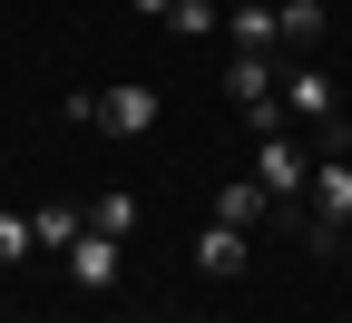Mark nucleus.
<instances>
[{"label":"nucleus","mask_w":352,"mask_h":323,"mask_svg":"<svg viewBox=\"0 0 352 323\" xmlns=\"http://www.w3.org/2000/svg\"><path fill=\"white\" fill-rule=\"evenodd\" d=\"M39 255V225L30 216H0V264H30Z\"/></svg>","instance_id":"obj_11"},{"label":"nucleus","mask_w":352,"mask_h":323,"mask_svg":"<svg viewBox=\"0 0 352 323\" xmlns=\"http://www.w3.org/2000/svg\"><path fill=\"white\" fill-rule=\"evenodd\" d=\"M352 236V157H314V187H303V245H342Z\"/></svg>","instance_id":"obj_1"},{"label":"nucleus","mask_w":352,"mask_h":323,"mask_svg":"<svg viewBox=\"0 0 352 323\" xmlns=\"http://www.w3.org/2000/svg\"><path fill=\"white\" fill-rule=\"evenodd\" d=\"M98 127H108V137H147V127H157V88H147V79L98 88Z\"/></svg>","instance_id":"obj_5"},{"label":"nucleus","mask_w":352,"mask_h":323,"mask_svg":"<svg viewBox=\"0 0 352 323\" xmlns=\"http://www.w3.org/2000/svg\"><path fill=\"white\" fill-rule=\"evenodd\" d=\"M254 187L294 216V196L314 187V157H294V137H284V127H274V137H254Z\"/></svg>","instance_id":"obj_3"},{"label":"nucleus","mask_w":352,"mask_h":323,"mask_svg":"<svg viewBox=\"0 0 352 323\" xmlns=\"http://www.w3.org/2000/svg\"><path fill=\"white\" fill-rule=\"evenodd\" d=\"M118 264H127V236H98V225H88V236L69 245V284H78V294H108Z\"/></svg>","instance_id":"obj_4"},{"label":"nucleus","mask_w":352,"mask_h":323,"mask_svg":"<svg viewBox=\"0 0 352 323\" xmlns=\"http://www.w3.org/2000/svg\"><path fill=\"white\" fill-rule=\"evenodd\" d=\"M166 30H186V39H215V0H176Z\"/></svg>","instance_id":"obj_14"},{"label":"nucleus","mask_w":352,"mask_h":323,"mask_svg":"<svg viewBox=\"0 0 352 323\" xmlns=\"http://www.w3.org/2000/svg\"><path fill=\"white\" fill-rule=\"evenodd\" d=\"M284 108H294V118H314L323 157H352V118H342V88H333L323 69H284Z\"/></svg>","instance_id":"obj_2"},{"label":"nucleus","mask_w":352,"mask_h":323,"mask_svg":"<svg viewBox=\"0 0 352 323\" xmlns=\"http://www.w3.org/2000/svg\"><path fill=\"white\" fill-rule=\"evenodd\" d=\"M88 225H98V236H127V225H138V196H127V187L98 196V206H88Z\"/></svg>","instance_id":"obj_12"},{"label":"nucleus","mask_w":352,"mask_h":323,"mask_svg":"<svg viewBox=\"0 0 352 323\" xmlns=\"http://www.w3.org/2000/svg\"><path fill=\"white\" fill-rule=\"evenodd\" d=\"M226 30H235V50H274V39H284V10H235Z\"/></svg>","instance_id":"obj_10"},{"label":"nucleus","mask_w":352,"mask_h":323,"mask_svg":"<svg viewBox=\"0 0 352 323\" xmlns=\"http://www.w3.org/2000/svg\"><path fill=\"white\" fill-rule=\"evenodd\" d=\"M30 225H39V255H69V245L88 236V216H78V206H39Z\"/></svg>","instance_id":"obj_9"},{"label":"nucleus","mask_w":352,"mask_h":323,"mask_svg":"<svg viewBox=\"0 0 352 323\" xmlns=\"http://www.w3.org/2000/svg\"><path fill=\"white\" fill-rule=\"evenodd\" d=\"M215 216H226V225H245V236H254V225H264V216H284V206H274V196H264V187H254V167H245V176H235V187H226V196H215Z\"/></svg>","instance_id":"obj_8"},{"label":"nucleus","mask_w":352,"mask_h":323,"mask_svg":"<svg viewBox=\"0 0 352 323\" xmlns=\"http://www.w3.org/2000/svg\"><path fill=\"white\" fill-rule=\"evenodd\" d=\"M196 274H245V225H226V216H215L206 236H196Z\"/></svg>","instance_id":"obj_7"},{"label":"nucleus","mask_w":352,"mask_h":323,"mask_svg":"<svg viewBox=\"0 0 352 323\" xmlns=\"http://www.w3.org/2000/svg\"><path fill=\"white\" fill-rule=\"evenodd\" d=\"M284 39L303 50V39H323V0H284Z\"/></svg>","instance_id":"obj_13"},{"label":"nucleus","mask_w":352,"mask_h":323,"mask_svg":"<svg viewBox=\"0 0 352 323\" xmlns=\"http://www.w3.org/2000/svg\"><path fill=\"white\" fill-rule=\"evenodd\" d=\"M226 98H235V108L284 98V69H274V50H235V69H226Z\"/></svg>","instance_id":"obj_6"}]
</instances>
